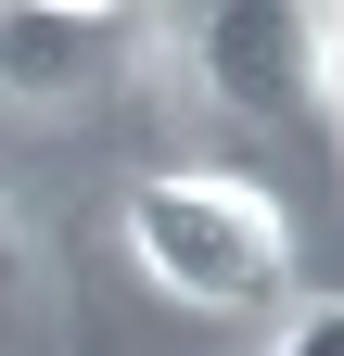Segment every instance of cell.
Wrapping results in <instances>:
<instances>
[{
  "mask_svg": "<svg viewBox=\"0 0 344 356\" xmlns=\"http://www.w3.org/2000/svg\"><path fill=\"white\" fill-rule=\"evenodd\" d=\"M127 254L153 293L204 305V318H268L293 305V216L230 165H166L127 191Z\"/></svg>",
  "mask_w": 344,
  "mask_h": 356,
  "instance_id": "obj_1",
  "label": "cell"
},
{
  "mask_svg": "<svg viewBox=\"0 0 344 356\" xmlns=\"http://www.w3.org/2000/svg\"><path fill=\"white\" fill-rule=\"evenodd\" d=\"M179 38V64H191V89L217 115H242V127H281V115H331V38H344V13H268V0H217V13H179L166 26Z\"/></svg>",
  "mask_w": 344,
  "mask_h": 356,
  "instance_id": "obj_2",
  "label": "cell"
},
{
  "mask_svg": "<svg viewBox=\"0 0 344 356\" xmlns=\"http://www.w3.org/2000/svg\"><path fill=\"white\" fill-rule=\"evenodd\" d=\"M127 51V13H90V0H0V102H90Z\"/></svg>",
  "mask_w": 344,
  "mask_h": 356,
  "instance_id": "obj_3",
  "label": "cell"
},
{
  "mask_svg": "<svg viewBox=\"0 0 344 356\" xmlns=\"http://www.w3.org/2000/svg\"><path fill=\"white\" fill-rule=\"evenodd\" d=\"M268 356H344V305H331V293H293L281 331H268Z\"/></svg>",
  "mask_w": 344,
  "mask_h": 356,
  "instance_id": "obj_4",
  "label": "cell"
},
{
  "mask_svg": "<svg viewBox=\"0 0 344 356\" xmlns=\"http://www.w3.org/2000/svg\"><path fill=\"white\" fill-rule=\"evenodd\" d=\"M0 254H13V216H0Z\"/></svg>",
  "mask_w": 344,
  "mask_h": 356,
  "instance_id": "obj_5",
  "label": "cell"
}]
</instances>
